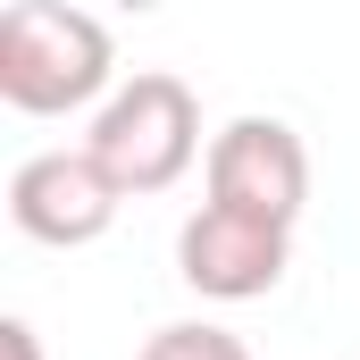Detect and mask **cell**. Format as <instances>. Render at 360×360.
I'll use <instances>...</instances> for the list:
<instances>
[{
    "instance_id": "1",
    "label": "cell",
    "mask_w": 360,
    "mask_h": 360,
    "mask_svg": "<svg viewBox=\"0 0 360 360\" xmlns=\"http://www.w3.org/2000/svg\"><path fill=\"white\" fill-rule=\"evenodd\" d=\"M117 76V42L92 8L68 0H17L0 8V101L25 117H68L101 101Z\"/></svg>"
},
{
    "instance_id": "2",
    "label": "cell",
    "mask_w": 360,
    "mask_h": 360,
    "mask_svg": "<svg viewBox=\"0 0 360 360\" xmlns=\"http://www.w3.org/2000/svg\"><path fill=\"white\" fill-rule=\"evenodd\" d=\"M84 151L109 168V184L134 201V193H168V184L201 160V101L184 76L168 68H134L126 84L101 101Z\"/></svg>"
},
{
    "instance_id": "3",
    "label": "cell",
    "mask_w": 360,
    "mask_h": 360,
    "mask_svg": "<svg viewBox=\"0 0 360 360\" xmlns=\"http://www.w3.org/2000/svg\"><path fill=\"white\" fill-rule=\"evenodd\" d=\"M210 210H235V218H260V226H293L302 201H310V151L285 117H235L210 134Z\"/></svg>"
},
{
    "instance_id": "4",
    "label": "cell",
    "mask_w": 360,
    "mask_h": 360,
    "mask_svg": "<svg viewBox=\"0 0 360 360\" xmlns=\"http://www.w3.org/2000/svg\"><path fill=\"white\" fill-rule=\"evenodd\" d=\"M117 184L109 168L92 160L84 143L76 151H34V160H17V176H8V218H17V235H34V243H51V252H76V243H101L109 235V218H117Z\"/></svg>"
},
{
    "instance_id": "5",
    "label": "cell",
    "mask_w": 360,
    "mask_h": 360,
    "mask_svg": "<svg viewBox=\"0 0 360 360\" xmlns=\"http://www.w3.org/2000/svg\"><path fill=\"white\" fill-rule=\"evenodd\" d=\"M285 260H293V226H260L210 201L176 226V276L201 302H260L285 285Z\"/></svg>"
},
{
    "instance_id": "6",
    "label": "cell",
    "mask_w": 360,
    "mask_h": 360,
    "mask_svg": "<svg viewBox=\"0 0 360 360\" xmlns=\"http://www.w3.org/2000/svg\"><path fill=\"white\" fill-rule=\"evenodd\" d=\"M134 360H252V352H243V335H226L210 319H184V327H160Z\"/></svg>"
},
{
    "instance_id": "7",
    "label": "cell",
    "mask_w": 360,
    "mask_h": 360,
    "mask_svg": "<svg viewBox=\"0 0 360 360\" xmlns=\"http://www.w3.org/2000/svg\"><path fill=\"white\" fill-rule=\"evenodd\" d=\"M0 360H42V344H34V327H25V319H8V327H0Z\"/></svg>"
}]
</instances>
